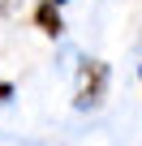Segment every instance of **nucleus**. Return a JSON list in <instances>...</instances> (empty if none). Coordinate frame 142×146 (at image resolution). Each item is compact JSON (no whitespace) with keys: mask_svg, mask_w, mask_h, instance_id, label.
<instances>
[{"mask_svg":"<svg viewBox=\"0 0 142 146\" xmlns=\"http://www.w3.org/2000/svg\"><path fill=\"white\" fill-rule=\"evenodd\" d=\"M56 5H69V0H56Z\"/></svg>","mask_w":142,"mask_h":146,"instance_id":"5","label":"nucleus"},{"mask_svg":"<svg viewBox=\"0 0 142 146\" xmlns=\"http://www.w3.org/2000/svg\"><path fill=\"white\" fill-rule=\"evenodd\" d=\"M138 86H142V64H138Z\"/></svg>","mask_w":142,"mask_h":146,"instance_id":"4","label":"nucleus"},{"mask_svg":"<svg viewBox=\"0 0 142 146\" xmlns=\"http://www.w3.org/2000/svg\"><path fill=\"white\" fill-rule=\"evenodd\" d=\"M35 26H39L43 35H60V30H65V22H60V5H56V0H43V5L35 9Z\"/></svg>","mask_w":142,"mask_h":146,"instance_id":"2","label":"nucleus"},{"mask_svg":"<svg viewBox=\"0 0 142 146\" xmlns=\"http://www.w3.org/2000/svg\"><path fill=\"white\" fill-rule=\"evenodd\" d=\"M103 86H108V64H99V60H86V69H82V86H78V108H95L99 99H103Z\"/></svg>","mask_w":142,"mask_h":146,"instance_id":"1","label":"nucleus"},{"mask_svg":"<svg viewBox=\"0 0 142 146\" xmlns=\"http://www.w3.org/2000/svg\"><path fill=\"white\" fill-rule=\"evenodd\" d=\"M13 99V82H0V103H9Z\"/></svg>","mask_w":142,"mask_h":146,"instance_id":"3","label":"nucleus"}]
</instances>
